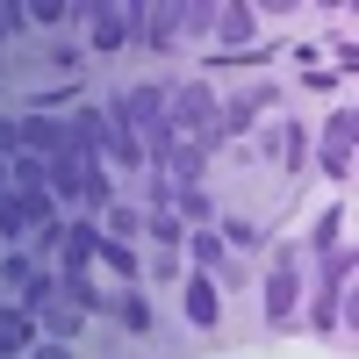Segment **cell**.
<instances>
[{"mask_svg": "<svg viewBox=\"0 0 359 359\" xmlns=\"http://www.w3.org/2000/svg\"><path fill=\"white\" fill-rule=\"evenodd\" d=\"M123 36H130V22H123V15H101V22H94V43H101V50H108V43H123Z\"/></svg>", "mask_w": 359, "mask_h": 359, "instance_id": "4", "label": "cell"}, {"mask_svg": "<svg viewBox=\"0 0 359 359\" xmlns=\"http://www.w3.org/2000/svg\"><path fill=\"white\" fill-rule=\"evenodd\" d=\"M22 338H29V323H22V316H0V352H15Z\"/></svg>", "mask_w": 359, "mask_h": 359, "instance_id": "5", "label": "cell"}, {"mask_svg": "<svg viewBox=\"0 0 359 359\" xmlns=\"http://www.w3.org/2000/svg\"><path fill=\"white\" fill-rule=\"evenodd\" d=\"M115 309H123V323H130V331H144V323H151V309H144L137 294H123V302H115Z\"/></svg>", "mask_w": 359, "mask_h": 359, "instance_id": "6", "label": "cell"}, {"mask_svg": "<svg viewBox=\"0 0 359 359\" xmlns=\"http://www.w3.org/2000/svg\"><path fill=\"white\" fill-rule=\"evenodd\" d=\"M187 316L194 323H216V287H208V280H187Z\"/></svg>", "mask_w": 359, "mask_h": 359, "instance_id": "3", "label": "cell"}, {"mask_svg": "<svg viewBox=\"0 0 359 359\" xmlns=\"http://www.w3.org/2000/svg\"><path fill=\"white\" fill-rule=\"evenodd\" d=\"M294 294H302V287H294V266L280 259V266H273V280H266V316L287 323V316H294Z\"/></svg>", "mask_w": 359, "mask_h": 359, "instance_id": "1", "label": "cell"}, {"mask_svg": "<svg viewBox=\"0 0 359 359\" xmlns=\"http://www.w3.org/2000/svg\"><path fill=\"white\" fill-rule=\"evenodd\" d=\"M36 359H72V352H65V345H43V352H36Z\"/></svg>", "mask_w": 359, "mask_h": 359, "instance_id": "7", "label": "cell"}, {"mask_svg": "<svg viewBox=\"0 0 359 359\" xmlns=\"http://www.w3.org/2000/svg\"><path fill=\"white\" fill-rule=\"evenodd\" d=\"M323 165H331V172H345V165H352V108H345L338 123H331V144H323Z\"/></svg>", "mask_w": 359, "mask_h": 359, "instance_id": "2", "label": "cell"}]
</instances>
